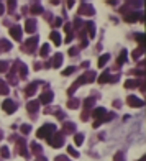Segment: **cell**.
Segmentation results:
<instances>
[{"mask_svg":"<svg viewBox=\"0 0 146 161\" xmlns=\"http://www.w3.org/2000/svg\"><path fill=\"white\" fill-rule=\"evenodd\" d=\"M138 161H145V156H143V158H139V160Z\"/></svg>","mask_w":146,"mask_h":161,"instance_id":"681fc988","label":"cell"},{"mask_svg":"<svg viewBox=\"0 0 146 161\" xmlns=\"http://www.w3.org/2000/svg\"><path fill=\"white\" fill-rule=\"evenodd\" d=\"M139 84H141V82H139V81H136V79H128V81L125 82V87H126V89H136Z\"/></svg>","mask_w":146,"mask_h":161,"instance_id":"4fadbf2b","label":"cell"},{"mask_svg":"<svg viewBox=\"0 0 146 161\" xmlns=\"http://www.w3.org/2000/svg\"><path fill=\"white\" fill-rule=\"evenodd\" d=\"M69 54H72V56L77 54V50H76V48H69Z\"/></svg>","mask_w":146,"mask_h":161,"instance_id":"f6af8a7d","label":"cell"},{"mask_svg":"<svg viewBox=\"0 0 146 161\" xmlns=\"http://www.w3.org/2000/svg\"><path fill=\"white\" fill-rule=\"evenodd\" d=\"M22 26L20 25H15V26H12L10 28V35H12V38L13 39H17V41H20L22 39Z\"/></svg>","mask_w":146,"mask_h":161,"instance_id":"8992f818","label":"cell"},{"mask_svg":"<svg viewBox=\"0 0 146 161\" xmlns=\"http://www.w3.org/2000/svg\"><path fill=\"white\" fill-rule=\"evenodd\" d=\"M25 30L28 33H33L36 30V22L35 20H28V22H26V25H25Z\"/></svg>","mask_w":146,"mask_h":161,"instance_id":"ac0fdd59","label":"cell"},{"mask_svg":"<svg viewBox=\"0 0 146 161\" xmlns=\"http://www.w3.org/2000/svg\"><path fill=\"white\" fill-rule=\"evenodd\" d=\"M7 69H8V64H7V63L0 61V72H5Z\"/></svg>","mask_w":146,"mask_h":161,"instance_id":"f35d334b","label":"cell"},{"mask_svg":"<svg viewBox=\"0 0 146 161\" xmlns=\"http://www.w3.org/2000/svg\"><path fill=\"white\" fill-rule=\"evenodd\" d=\"M56 161H69L68 156H56Z\"/></svg>","mask_w":146,"mask_h":161,"instance_id":"ee69618b","label":"cell"},{"mask_svg":"<svg viewBox=\"0 0 146 161\" xmlns=\"http://www.w3.org/2000/svg\"><path fill=\"white\" fill-rule=\"evenodd\" d=\"M135 39L138 41L139 48H143V46H145V33H138V35H135Z\"/></svg>","mask_w":146,"mask_h":161,"instance_id":"cb8c5ba5","label":"cell"},{"mask_svg":"<svg viewBox=\"0 0 146 161\" xmlns=\"http://www.w3.org/2000/svg\"><path fill=\"white\" fill-rule=\"evenodd\" d=\"M35 92H36V84H30V86L25 89L26 97H31V95H35Z\"/></svg>","mask_w":146,"mask_h":161,"instance_id":"ffe728a7","label":"cell"},{"mask_svg":"<svg viewBox=\"0 0 146 161\" xmlns=\"http://www.w3.org/2000/svg\"><path fill=\"white\" fill-rule=\"evenodd\" d=\"M82 82L86 84V79H84V76H81V77H79L77 81H76V82H74V86H72V87H69V89H68V94H69V95H72V94H74L76 90H77L79 87L82 86Z\"/></svg>","mask_w":146,"mask_h":161,"instance_id":"52a82bcc","label":"cell"},{"mask_svg":"<svg viewBox=\"0 0 146 161\" xmlns=\"http://www.w3.org/2000/svg\"><path fill=\"white\" fill-rule=\"evenodd\" d=\"M94 77H95V74H94L92 71H89L86 76H84V79H86V82H90V81H94Z\"/></svg>","mask_w":146,"mask_h":161,"instance_id":"d6a6232c","label":"cell"},{"mask_svg":"<svg viewBox=\"0 0 146 161\" xmlns=\"http://www.w3.org/2000/svg\"><path fill=\"white\" fill-rule=\"evenodd\" d=\"M76 132V125H74V123H64V127H62V135H64V133H74Z\"/></svg>","mask_w":146,"mask_h":161,"instance_id":"5bb4252c","label":"cell"},{"mask_svg":"<svg viewBox=\"0 0 146 161\" xmlns=\"http://www.w3.org/2000/svg\"><path fill=\"white\" fill-rule=\"evenodd\" d=\"M4 10H5V5H4V4H0V15L4 13Z\"/></svg>","mask_w":146,"mask_h":161,"instance_id":"7dc6e473","label":"cell"},{"mask_svg":"<svg viewBox=\"0 0 146 161\" xmlns=\"http://www.w3.org/2000/svg\"><path fill=\"white\" fill-rule=\"evenodd\" d=\"M31 148H33V151H35L36 154H39V153H41V146H39V145H36V143H31Z\"/></svg>","mask_w":146,"mask_h":161,"instance_id":"74e56055","label":"cell"},{"mask_svg":"<svg viewBox=\"0 0 146 161\" xmlns=\"http://www.w3.org/2000/svg\"><path fill=\"white\" fill-rule=\"evenodd\" d=\"M108 59H110V54H102V56H100V59H99V63H97V64H99V68H103V66H105V63H107Z\"/></svg>","mask_w":146,"mask_h":161,"instance_id":"603a6c76","label":"cell"},{"mask_svg":"<svg viewBox=\"0 0 146 161\" xmlns=\"http://www.w3.org/2000/svg\"><path fill=\"white\" fill-rule=\"evenodd\" d=\"M126 102H128L130 107H143V105H145V102H143L141 99H138V97H135V95H128L126 97Z\"/></svg>","mask_w":146,"mask_h":161,"instance_id":"277c9868","label":"cell"},{"mask_svg":"<svg viewBox=\"0 0 146 161\" xmlns=\"http://www.w3.org/2000/svg\"><path fill=\"white\" fill-rule=\"evenodd\" d=\"M8 10H10V12H13L15 10V2H8Z\"/></svg>","mask_w":146,"mask_h":161,"instance_id":"b9f144b4","label":"cell"},{"mask_svg":"<svg viewBox=\"0 0 146 161\" xmlns=\"http://www.w3.org/2000/svg\"><path fill=\"white\" fill-rule=\"evenodd\" d=\"M10 50H12L10 41H7V39H0V51H10Z\"/></svg>","mask_w":146,"mask_h":161,"instance_id":"d6986e66","label":"cell"},{"mask_svg":"<svg viewBox=\"0 0 146 161\" xmlns=\"http://www.w3.org/2000/svg\"><path fill=\"white\" fill-rule=\"evenodd\" d=\"M36 161H46V158H38Z\"/></svg>","mask_w":146,"mask_h":161,"instance_id":"c3c4849f","label":"cell"},{"mask_svg":"<svg viewBox=\"0 0 146 161\" xmlns=\"http://www.w3.org/2000/svg\"><path fill=\"white\" fill-rule=\"evenodd\" d=\"M0 138H2V133H0Z\"/></svg>","mask_w":146,"mask_h":161,"instance_id":"f907efd6","label":"cell"},{"mask_svg":"<svg viewBox=\"0 0 146 161\" xmlns=\"http://www.w3.org/2000/svg\"><path fill=\"white\" fill-rule=\"evenodd\" d=\"M108 81H110V74H107V72L99 77V84H105V82H108Z\"/></svg>","mask_w":146,"mask_h":161,"instance_id":"f1b7e54d","label":"cell"},{"mask_svg":"<svg viewBox=\"0 0 146 161\" xmlns=\"http://www.w3.org/2000/svg\"><path fill=\"white\" fill-rule=\"evenodd\" d=\"M94 102H95V99H94V97H89V99H86V100H84V109H86V110H87V109H90V107L94 105Z\"/></svg>","mask_w":146,"mask_h":161,"instance_id":"4316f807","label":"cell"},{"mask_svg":"<svg viewBox=\"0 0 146 161\" xmlns=\"http://www.w3.org/2000/svg\"><path fill=\"white\" fill-rule=\"evenodd\" d=\"M62 25V20H61V18H56V20H54V26H61Z\"/></svg>","mask_w":146,"mask_h":161,"instance_id":"7bdbcfd3","label":"cell"},{"mask_svg":"<svg viewBox=\"0 0 146 161\" xmlns=\"http://www.w3.org/2000/svg\"><path fill=\"white\" fill-rule=\"evenodd\" d=\"M30 12H31L33 15L43 13V7H41V5H38V4H35V5H31V8H30Z\"/></svg>","mask_w":146,"mask_h":161,"instance_id":"7402d4cb","label":"cell"},{"mask_svg":"<svg viewBox=\"0 0 146 161\" xmlns=\"http://www.w3.org/2000/svg\"><path fill=\"white\" fill-rule=\"evenodd\" d=\"M105 114H107V112H105V109H103V107L94 109V112H92V115L95 117V120H102V118H103V115H105Z\"/></svg>","mask_w":146,"mask_h":161,"instance_id":"7c38bea8","label":"cell"},{"mask_svg":"<svg viewBox=\"0 0 146 161\" xmlns=\"http://www.w3.org/2000/svg\"><path fill=\"white\" fill-rule=\"evenodd\" d=\"M51 64H53V68H59V66L62 64V54H54Z\"/></svg>","mask_w":146,"mask_h":161,"instance_id":"9a60e30c","label":"cell"},{"mask_svg":"<svg viewBox=\"0 0 146 161\" xmlns=\"http://www.w3.org/2000/svg\"><path fill=\"white\" fill-rule=\"evenodd\" d=\"M48 143H49L53 148H59V146H62V143H64V136H62V133H53V135L48 138Z\"/></svg>","mask_w":146,"mask_h":161,"instance_id":"7a4b0ae2","label":"cell"},{"mask_svg":"<svg viewBox=\"0 0 146 161\" xmlns=\"http://www.w3.org/2000/svg\"><path fill=\"white\" fill-rule=\"evenodd\" d=\"M79 13L81 15H94V7L89 4H82V7L79 8Z\"/></svg>","mask_w":146,"mask_h":161,"instance_id":"30bf717a","label":"cell"},{"mask_svg":"<svg viewBox=\"0 0 146 161\" xmlns=\"http://www.w3.org/2000/svg\"><path fill=\"white\" fill-rule=\"evenodd\" d=\"M36 43H38V38L36 36H33V38H30L28 41H25V46L22 48L25 53H33L35 51V48H36Z\"/></svg>","mask_w":146,"mask_h":161,"instance_id":"3957f363","label":"cell"},{"mask_svg":"<svg viewBox=\"0 0 146 161\" xmlns=\"http://www.w3.org/2000/svg\"><path fill=\"white\" fill-rule=\"evenodd\" d=\"M139 18H141V13H130V15H126V22L128 23H135V22H138Z\"/></svg>","mask_w":146,"mask_h":161,"instance_id":"2e32d148","label":"cell"},{"mask_svg":"<svg viewBox=\"0 0 146 161\" xmlns=\"http://www.w3.org/2000/svg\"><path fill=\"white\" fill-rule=\"evenodd\" d=\"M113 161H125V156H123V153H121V151H118V153H115V156H113Z\"/></svg>","mask_w":146,"mask_h":161,"instance_id":"e575fe53","label":"cell"},{"mask_svg":"<svg viewBox=\"0 0 146 161\" xmlns=\"http://www.w3.org/2000/svg\"><path fill=\"white\" fill-rule=\"evenodd\" d=\"M87 31H89V36H90V38H94V36H95V28H94V23H92V22L87 23Z\"/></svg>","mask_w":146,"mask_h":161,"instance_id":"83f0119b","label":"cell"},{"mask_svg":"<svg viewBox=\"0 0 146 161\" xmlns=\"http://www.w3.org/2000/svg\"><path fill=\"white\" fill-rule=\"evenodd\" d=\"M51 100H53V92H51V90H46V92H43L41 94V97H39V102H41V104H49Z\"/></svg>","mask_w":146,"mask_h":161,"instance_id":"9c48e42d","label":"cell"},{"mask_svg":"<svg viewBox=\"0 0 146 161\" xmlns=\"http://www.w3.org/2000/svg\"><path fill=\"white\" fill-rule=\"evenodd\" d=\"M20 130H22V133H25V135H26V133L31 130V127H30V125H22V127H20Z\"/></svg>","mask_w":146,"mask_h":161,"instance_id":"ab89813d","label":"cell"},{"mask_svg":"<svg viewBox=\"0 0 146 161\" xmlns=\"http://www.w3.org/2000/svg\"><path fill=\"white\" fill-rule=\"evenodd\" d=\"M74 143L77 145V146H81V145L84 143V135H82V133H76V136H74Z\"/></svg>","mask_w":146,"mask_h":161,"instance_id":"484cf974","label":"cell"},{"mask_svg":"<svg viewBox=\"0 0 146 161\" xmlns=\"http://www.w3.org/2000/svg\"><path fill=\"white\" fill-rule=\"evenodd\" d=\"M0 154H2L4 158H8V156H10V151H8L7 146H2V148H0Z\"/></svg>","mask_w":146,"mask_h":161,"instance_id":"1f68e13d","label":"cell"},{"mask_svg":"<svg viewBox=\"0 0 146 161\" xmlns=\"http://www.w3.org/2000/svg\"><path fill=\"white\" fill-rule=\"evenodd\" d=\"M68 153L71 154L72 158H79V153H77V151H76V150H74V148H71V146L68 148Z\"/></svg>","mask_w":146,"mask_h":161,"instance_id":"8d00e7d4","label":"cell"},{"mask_svg":"<svg viewBox=\"0 0 146 161\" xmlns=\"http://www.w3.org/2000/svg\"><path fill=\"white\" fill-rule=\"evenodd\" d=\"M17 151L20 154H22V156H28V151H26V146H25V140L23 138H20L17 141Z\"/></svg>","mask_w":146,"mask_h":161,"instance_id":"ba28073f","label":"cell"},{"mask_svg":"<svg viewBox=\"0 0 146 161\" xmlns=\"http://www.w3.org/2000/svg\"><path fill=\"white\" fill-rule=\"evenodd\" d=\"M8 94V86L5 84V81H0V95H7Z\"/></svg>","mask_w":146,"mask_h":161,"instance_id":"d4e9b609","label":"cell"},{"mask_svg":"<svg viewBox=\"0 0 146 161\" xmlns=\"http://www.w3.org/2000/svg\"><path fill=\"white\" fill-rule=\"evenodd\" d=\"M141 54H143V48H138V50L133 51V58H135V59H138V58L141 56Z\"/></svg>","mask_w":146,"mask_h":161,"instance_id":"d590c367","label":"cell"},{"mask_svg":"<svg viewBox=\"0 0 146 161\" xmlns=\"http://www.w3.org/2000/svg\"><path fill=\"white\" fill-rule=\"evenodd\" d=\"M126 54H128V53H126V50H121V51H120V54H118V59H117L118 64H123V63L126 61Z\"/></svg>","mask_w":146,"mask_h":161,"instance_id":"44dd1931","label":"cell"},{"mask_svg":"<svg viewBox=\"0 0 146 161\" xmlns=\"http://www.w3.org/2000/svg\"><path fill=\"white\" fill-rule=\"evenodd\" d=\"M49 38H51V41H53L56 46H59V44H61V36H59V33H57V31H51Z\"/></svg>","mask_w":146,"mask_h":161,"instance_id":"e0dca14e","label":"cell"},{"mask_svg":"<svg viewBox=\"0 0 146 161\" xmlns=\"http://www.w3.org/2000/svg\"><path fill=\"white\" fill-rule=\"evenodd\" d=\"M54 130H56V127H54L53 123H46L44 127H41V128L36 132V136H38V138H41V140H43V138L48 140L54 133Z\"/></svg>","mask_w":146,"mask_h":161,"instance_id":"6da1fadb","label":"cell"},{"mask_svg":"<svg viewBox=\"0 0 146 161\" xmlns=\"http://www.w3.org/2000/svg\"><path fill=\"white\" fill-rule=\"evenodd\" d=\"M71 41H72V33L68 35V38H66V43H71Z\"/></svg>","mask_w":146,"mask_h":161,"instance_id":"bcb514c9","label":"cell"},{"mask_svg":"<svg viewBox=\"0 0 146 161\" xmlns=\"http://www.w3.org/2000/svg\"><path fill=\"white\" fill-rule=\"evenodd\" d=\"M68 107L69 109H77L79 107V100H76V99L69 100V102H68Z\"/></svg>","mask_w":146,"mask_h":161,"instance_id":"f546056e","label":"cell"},{"mask_svg":"<svg viewBox=\"0 0 146 161\" xmlns=\"http://www.w3.org/2000/svg\"><path fill=\"white\" fill-rule=\"evenodd\" d=\"M64 30H66V33H68V35H71V23H66V25H64Z\"/></svg>","mask_w":146,"mask_h":161,"instance_id":"60d3db41","label":"cell"},{"mask_svg":"<svg viewBox=\"0 0 146 161\" xmlns=\"http://www.w3.org/2000/svg\"><path fill=\"white\" fill-rule=\"evenodd\" d=\"M74 71H76V66H69V68H66L64 71H62V76H69V74H72Z\"/></svg>","mask_w":146,"mask_h":161,"instance_id":"4dcf8cb0","label":"cell"},{"mask_svg":"<svg viewBox=\"0 0 146 161\" xmlns=\"http://www.w3.org/2000/svg\"><path fill=\"white\" fill-rule=\"evenodd\" d=\"M38 107H39V102H38V100H30L28 104H26V109H28L30 114H35V112L38 110Z\"/></svg>","mask_w":146,"mask_h":161,"instance_id":"8fae6325","label":"cell"},{"mask_svg":"<svg viewBox=\"0 0 146 161\" xmlns=\"http://www.w3.org/2000/svg\"><path fill=\"white\" fill-rule=\"evenodd\" d=\"M2 107H4V110L7 112L8 115L13 114L15 109H17V107H15V102H13V100H10V99H5V100H4V104H2Z\"/></svg>","mask_w":146,"mask_h":161,"instance_id":"5b68a950","label":"cell"},{"mask_svg":"<svg viewBox=\"0 0 146 161\" xmlns=\"http://www.w3.org/2000/svg\"><path fill=\"white\" fill-rule=\"evenodd\" d=\"M48 53H49V46H48V44L41 46V50H39V54H41V56H46Z\"/></svg>","mask_w":146,"mask_h":161,"instance_id":"836d02e7","label":"cell"}]
</instances>
